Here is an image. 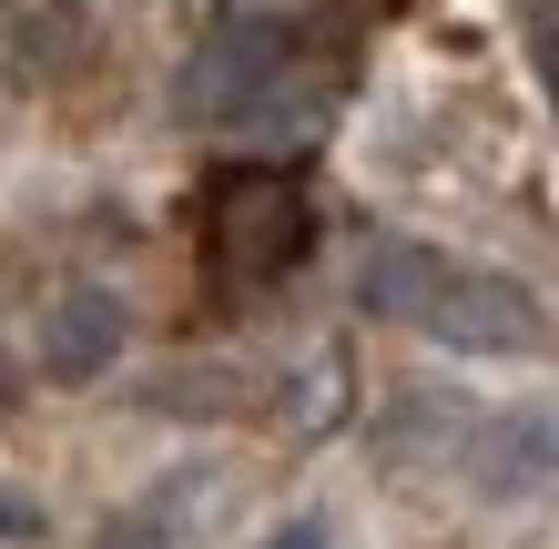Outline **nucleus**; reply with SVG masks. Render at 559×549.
<instances>
[{
  "label": "nucleus",
  "instance_id": "nucleus-7",
  "mask_svg": "<svg viewBox=\"0 0 559 549\" xmlns=\"http://www.w3.org/2000/svg\"><path fill=\"white\" fill-rule=\"evenodd\" d=\"M0 529H31V509H21V499H0Z\"/></svg>",
  "mask_w": 559,
  "mask_h": 549
},
{
  "label": "nucleus",
  "instance_id": "nucleus-3",
  "mask_svg": "<svg viewBox=\"0 0 559 549\" xmlns=\"http://www.w3.org/2000/svg\"><path fill=\"white\" fill-rule=\"evenodd\" d=\"M386 458L468 478L488 499H530L559 478V407H478V397H448V386H417V397L386 407Z\"/></svg>",
  "mask_w": 559,
  "mask_h": 549
},
{
  "label": "nucleus",
  "instance_id": "nucleus-4",
  "mask_svg": "<svg viewBox=\"0 0 559 549\" xmlns=\"http://www.w3.org/2000/svg\"><path fill=\"white\" fill-rule=\"evenodd\" d=\"M316 244V204L285 164H224L204 183V265L224 285H275L306 265Z\"/></svg>",
  "mask_w": 559,
  "mask_h": 549
},
{
  "label": "nucleus",
  "instance_id": "nucleus-8",
  "mask_svg": "<svg viewBox=\"0 0 559 549\" xmlns=\"http://www.w3.org/2000/svg\"><path fill=\"white\" fill-rule=\"evenodd\" d=\"M0 407H11V357H0Z\"/></svg>",
  "mask_w": 559,
  "mask_h": 549
},
{
  "label": "nucleus",
  "instance_id": "nucleus-2",
  "mask_svg": "<svg viewBox=\"0 0 559 549\" xmlns=\"http://www.w3.org/2000/svg\"><path fill=\"white\" fill-rule=\"evenodd\" d=\"M356 306L448 346V357H530V346H549V315L530 285H509L499 265H468L448 244H417V235H377L356 254Z\"/></svg>",
  "mask_w": 559,
  "mask_h": 549
},
{
  "label": "nucleus",
  "instance_id": "nucleus-1",
  "mask_svg": "<svg viewBox=\"0 0 559 549\" xmlns=\"http://www.w3.org/2000/svg\"><path fill=\"white\" fill-rule=\"evenodd\" d=\"M325 103H336V72L316 31L285 11H214L174 72V112L204 133H306Z\"/></svg>",
  "mask_w": 559,
  "mask_h": 549
},
{
  "label": "nucleus",
  "instance_id": "nucleus-5",
  "mask_svg": "<svg viewBox=\"0 0 559 549\" xmlns=\"http://www.w3.org/2000/svg\"><path fill=\"white\" fill-rule=\"evenodd\" d=\"M112 357H122V306L92 296V285H61L51 315H41V367L82 386V377H103Z\"/></svg>",
  "mask_w": 559,
  "mask_h": 549
},
{
  "label": "nucleus",
  "instance_id": "nucleus-6",
  "mask_svg": "<svg viewBox=\"0 0 559 549\" xmlns=\"http://www.w3.org/2000/svg\"><path fill=\"white\" fill-rule=\"evenodd\" d=\"M265 549H336V529H325V520H285Z\"/></svg>",
  "mask_w": 559,
  "mask_h": 549
}]
</instances>
